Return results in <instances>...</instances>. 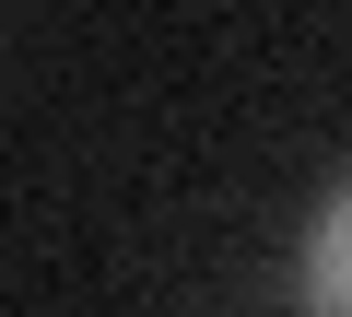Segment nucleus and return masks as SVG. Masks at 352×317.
I'll use <instances>...</instances> for the list:
<instances>
[{"label": "nucleus", "mask_w": 352, "mask_h": 317, "mask_svg": "<svg viewBox=\"0 0 352 317\" xmlns=\"http://www.w3.org/2000/svg\"><path fill=\"white\" fill-rule=\"evenodd\" d=\"M305 305H317V317H352V177H340L329 212L305 223Z\"/></svg>", "instance_id": "nucleus-1"}]
</instances>
